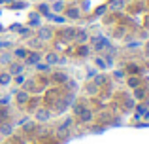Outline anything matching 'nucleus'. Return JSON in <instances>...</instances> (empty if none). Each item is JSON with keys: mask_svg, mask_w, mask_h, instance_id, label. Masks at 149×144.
<instances>
[{"mask_svg": "<svg viewBox=\"0 0 149 144\" xmlns=\"http://www.w3.org/2000/svg\"><path fill=\"white\" fill-rule=\"evenodd\" d=\"M127 85H128L130 89L140 87V78H138V76H128V78H127Z\"/></svg>", "mask_w": 149, "mask_h": 144, "instance_id": "nucleus-18", "label": "nucleus"}, {"mask_svg": "<svg viewBox=\"0 0 149 144\" xmlns=\"http://www.w3.org/2000/svg\"><path fill=\"white\" fill-rule=\"evenodd\" d=\"M11 2H15V0H6V4H11Z\"/></svg>", "mask_w": 149, "mask_h": 144, "instance_id": "nucleus-47", "label": "nucleus"}, {"mask_svg": "<svg viewBox=\"0 0 149 144\" xmlns=\"http://www.w3.org/2000/svg\"><path fill=\"white\" fill-rule=\"evenodd\" d=\"M146 108H149V99H146V104H143Z\"/></svg>", "mask_w": 149, "mask_h": 144, "instance_id": "nucleus-46", "label": "nucleus"}, {"mask_svg": "<svg viewBox=\"0 0 149 144\" xmlns=\"http://www.w3.org/2000/svg\"><path fill=\"white\" fill-rule=\"evenodd\" d=\"M125 106L130 110V108H134V106H136V100H134V99H127V100H125Z\"/></svg>", "mask_w": 149, "mask_h": 144, "instance_id": "nucleus-40", "label": "nucleus"}, {"mask_svg": "<svg viewBox=\"0 0 149 144\" xmlns=\"http://www.w3.org/2000/svg\"><path fill=\"white\" fill-rule=\"evenodd\" d=\"M123 6H125V2H123V0H113V2L109 4L108 8H111V10H121Z\"/></svg>", "mask_w": 149, "mask_h": 144, "instance_id": "nucleus-30", "label": "nucleus"}, {"mask_svg": "<svg viewBox=\"0 0 149 144\" xmlns=\"http://www.w3.org/2000/svg\"><path fill=\"white\" fill-rule=\"evenodd\" d=\"M10 42H0V49H2V48H10Z\"/></svg>", "mask_w": 149, "mask_h": 144, "instance_id": "nucleus-44", "label": "nucleus"}, {"mask_svg": "<svg viewBox=\"0 0 149 144\" xmlns=\"http://www.w3.org/2000/svg\"><path fill=\"white\" fill-rule=\"evenodd\" d=\"M42 15L38 13V11H30L29 13V25L34 27V29H38V27H42Z\"/></svg>", "mask_w": 149, "mask_h": 144, "instance_id": "nucleus-6", "label": "nucleus"}, {"mask_svg": "<svg viewBox=\"0 0 149 144\" xmlns=\"http://www.w3.org/2000/svg\"><path fill=\"white\" fill-rule=\"evenodd\" d=\"M45 63H47L49 67L58 65V53L57 51H47V53H45Z\"/></svg>", "mask_w": 149, "mask_h": 144, "instance_id": "nucleus-12", "label": "nucleus"}, {"mask_svg": "<svg viewBox=\"0 0 149 144\" xmlns=\"http://www.w3.org/2000/svg\"><path fill=\"white\" fill-rule=\"evenodd\" d=\"M79 10H81V11H91V0H83Z\"/></svg>", "mask_w": 149, "mask_h": 144, "instance_id": "nucleus-34", "label": "nucleus"}, {"mask_svg": "<svg viewBox=\"0 0 149 144\" xmlns=\"http://www.w3.org/2000/svg\"><path fill=\"white\" fill-rule=\"evenodd\" d=\"M34 118H36V122H40V123L49 122L51 119V112L47 110V108H38L36 114H34Z\"/></svg>", "mask_w": 149, "mask_h": 144, "instance_id": "nucleus-3", "label": "nucleus"}, {"mask_svg": "<svg viewBox=\"0 0 149 144\" xmlns=\"http://www.w3.org/2000/svg\"><path fill=\"white\" fill-rule=\"evenodd\" d=\"M6 118H8V110H6V108H0V123H2V122H6Z\"/></svg>", "mask_w": 149, "mask_h": 144, "instance_id": "nucleus-39", "label": "nucleus"}, {"mask_svg": "<svg viewBox=\"0 0 149 144\" xmlns=\"http://www.w3.org/2000/svg\"><path fill=\"white\" fill-rule=\"evenodd\" d=\"M0 4H6V0H0Z\"/></svg>", "mask_w": 149, "mask_h": 144, "instance_id": "nucleus-48", "label": "nucleus"}, {"mask_svg": "<svg viewBox=\"0 0 149 144\" xmlns=\"http://www.w3.org/2000/svg\"><path fill=\"white\" fill-rule=\"evenodd\" d=\"M106 11H108V6H100L98 10H96V15H104Z\"/></svg>", "mask_w": 149, "mask_h": 144, "instance_id": "nucleus-43", "label": "nucleus"}, {"mask_svg": "<svg viewBox=\"0 0 149 144\" xmlns=\"http://www.w3.org/2000/svg\"><path fill=\"white\" fill-rule=\"evenodd\" d=\"M64 85H66V89H68V91H77V81L76 80H66L64 81Z\"/></svg>", "mask_w": 149, "mask_h": 144, "instance_id": "nucleus-24", "label": "nucleus"}, {"mask_svg": "<svg viewBox=\"0 0 149 144\" xmlns=\"http://www.w3.org/2000/svg\"><path fill=\"white\" fill-rule=\"evenodd\" d=\"M96 74H98V68H89V70L85 72V80H93Z\"/></svg>", "mask_w": 149, "mask_h": 144, "instance_id": "nucleus-31", "label": "nucleus"}, {"mask_svg": "<svg viewBox=\"0 0 149 144\" xmlns=\"http://www.w3.org/2000/svg\"><path fill=\"white\" fill-rule=\"evenodd\" d=\"M87 38H89L87 30H76V38H74V40H77L79 44H83V42H87Z\"/></svg>", "mask_w": 149, "mask_h": 144, "instance_id": "nucleus-19", "label": "nucleus"}, {"mask_svg": "<svg viewBox=\"0 0 149 144\" xmlns=\"http://www.w3.org/2000/svg\"><path fill=\"white\" fill-rule=\"evenodd\" d=\"M19 34H21L23 38H25V36H30V29H21V27H19Z\"/></svg>", "mask_w": 149, "mask_h": 144, "instance_id": "nucleus-42", "label": "nucleus"}, {"mask_svg": "<svg viewBox=\"0 0 149 144\" xmlns=\"http://www.w3.org/2000/svg\"><path fill=\"white\" fill-rule=\"evenodd\" d=\"M8 68H10L8 72H10V74H11V78H13V76H17V74H23V68H25V67H23V63L11 61V63L8 65Z\"/></svg>", "mask_w": 149, "mask_h": 144, "instance_id": "nucleus-8", "label": "nucleus"}, {"mask_svg": "<svg viewBox=\"0 0 149 144\" xmlns=\"http://www.w3.org/2000/svg\"><path fill=\"white\" fill-rule=\"evenodd\" d=\"M64 17H66V19H79V17H81V10H79L77 6L64 8Z\"/></svg>", "mask_w": 149, "mask_h": 144, "instance_id": "nucleus-4", "label": "nucleus"}, {"mask_svg": "<svg viewBox=\"0 0 149 144\" xmlns=\"http://www.w3.org/2000/svg\"><path fill=\"white\" fill-rule=\"evenodd\" d=\"M2 30H4V27H2V25H0V32H2Z\"/></svg>", "mask_w": 149, "mask_h": 144, "instance_id": "nucleus-49", "label": "nucleus"}, {"mask_svg": "<svg viewBox=\"0 0 149 144\" xmlns=\"http://www.w3.org/2000/svg\"><path fill=\"white\" fill-rule=\"evenodd\" d=\"M64 0H55L53 4H51V11H53V13H62V11H64Z\"/></svg>", "mask_w": 149, "mask_h": 144, "instance_id": "nucleus-14", "label": "nucleus"}, {"mask_svg": "<svg viewBox=\"0 0 149 144\" xmlns=\"http://www.w3.org/2000/svg\"><path fill=\"white\" fill-rule=\"evenodd\" d=\"M76 30L77 29H74V27H64V29L61 30V32H58V36L62 38V40H74V38H76Z\"/></svg>", "mask_w": 149, "mask_h": 144, "instance_id": "nucleus-5", "label": "nucleus"}, {"mask_svg": "<svg viewBox=\"0 0 149 144\" xmlns=\"http://www.w3.org/2000/svg\"><path fill=\"white\" fill-rule=\"evenodd\" d=\"M36 11L42 15V17H45L47 13H51V6H49L47 2H40V4H38V10H36Z\"/></svg>", "mask_w": 149, "mask_h": 144, "instance_id": "nucleus-16", "label": "nucleus"}, {"mask_svg": "<svg viewBox=\"0 0 149 144\" xmlns=\"http://www.w3.org/2000/svg\"><path fill=\"white\" fill-rule=\"evenodd\" d=\"M51 80H53L55 84H64V81H66V80H70V78H68V74H66V72L57 70V72L51 74Z\"/></svg>", "mask_w": 149, "mask_h": 144, "instance_id": "nucleus-11", "label": "nucleus"}, {"mask_svg": "<svg viewBox=\"0 0 149 144\" xmlns=\"http://www.w3.org/2000/svg\"><path fill=\"white\" fill-rule=\"evenodd\" d=\"M136 108V119H140L143 116V112H146V106L143 104H138V106H134Z\"/></svg>", "mask_w": 149, "mask_h": 144, "instance_id": "nucleus-32", "label": "nucleus"}, {"mask_svg": "<svg viewBox=\"0 0 149 144\" xmlns=\"http://www.w3.org/2000/svg\"><path fill=\"white\" fill-rule=\"evenodd\" d=\"M127 72L138 74V72H140V67H138V65H127Z\"/></svg>", "mask_w": 149, "mask_h": 144, "instance_id": "nucleus-35", "label": "nucleus"}, {"mask_svg": "<svg viewBox=\"0 0 149 144\" xmlns=\"http://www.w3.org/2000/svg\"><path fill=\"white\" fill-rule=\"evenodd\" d=\"M91 44H93V49H95L96 53H104L106 49L109 48V40L106 36H102V34H96V36L91 38Z\"/></svg>", "mask_w": 149, "mask_h": 144, "instance_id": "nucleus-1", "label": "nucleus"}, {"mask_svg": "<svg viewBox=\"0 0 149 144\" xmlns=\"http://www.w3.org/2000/svg\"><path fill=\"white\" fill-rule=\"evenodd\" d=\"M11 81H13V78H11L10 72L0 70V87H8V85H11Z\"/></svg>", "mask_w": 149, "mask_h": 144, "instance_id": "nucleus-10", "label": "nucleus"}, {"mask_svg": "<svg viewBox=\"0 0 149 144\" xmlns=\"http://www.w3.org/2000/svg\"><path fill=\"white\" fill-rule=\"evenodd\" d=\"M34 67H36V70H38V72H49V70H51L49 65H47V63H42V61H40V63H36Z\"/></svg>", "mask_w": 149, "mask_h": 144, "instance_id": "nucleus-25", "label": "nucleus"}, {"mask_svg": "<svg viewBox=\"0 0 149 144\" xmlns=\"http://www.w3.org/2000/svg\"><path fill=\"white\" fill-rule=\"evenodd\" d=\"M146 97V89L143 87H136L134 93H132V99H143Z\"/></svg>", "mask_w": 149, "mask_h": 144, "instance_id": "nucleus-27", "label": "nucleus"}, {"mask_svg": "<svg viewBox=\"0 0 149 144\" xmlns=\"http://www.w3.org/2000/svg\"><path fill=\"white\" fill-rule=\"evenodd\" d=\"M11 61H13V55H11V51L0 53V65H10Z\"/></svg>", "mask_w": 149, "mask_h": 144, "instance_id": "nucleus-17", "label": "nucleus"}, {"mask_svg": "<svg viewBox=\"0 0 149 144\" xmlns=\"http://www.w3.org/2000/svg\"><path fill=\"white\" fill-rule=\"evenodd\" d=\"M79 118H81V122H93V112L89 110V108H85L79 114Z\"/></svg>", "mask_w": 149, "mask_h": 144, "instance_id": "nucleus-21", "label": "nucleus"}, {"mask_svg": "<svg viewBox=\"0 0 149 144\" xmlns=\"http://www.w3.org/2000/svg\"><path fill=\"white\" fill-rule=\"evenodd\" d=\"M13 80H15V84H17V85H23V81H25V76H23V74H17V76H13Z\"/></svg>", "mask_w": 149, "mask_h": 144, "instance_id": "nucleus-41", "label": "nucleus"}, {"mask_svg": "<svg viewBox=\"0 0 149 144\" xmlns=\"http://www.w3.org/2000/svg\"><path fill=\"white\" fill-rule=\"evenodd\" d=\"M93 84H96L98 87H100V85H104L106 84V76H104V74H96V76L93 78Z\"/></svg>", "mask_w": 149, "mask_h": 144, "instance_id": "nucleus-28", "label": "nucleus"}, {"mask_svg": "<svg viewBox=\"0 0 149 144\" xmlns=\"http://www.w3.org/2000/svg\"><path fill=\"white\" fill-rule=\"evenodd\" d=\"M11 55H13L17 61H25V57L29 55V48H15Z\"/></svg>", "mask_w": 149, "mask_h": 144, "instance_id": "nucleus-13", "label": "nucleus"}, {"mask_svg": "<svg viewBox=\"0 0 149 144\" xmlns=\"http://www.w3.org/2000/svg\"><path fill=\"white\" fill-rule=\"evenodd\" d=\"M36 38L40 42H49V40H53V38H55V30L51 29V27H47V25H42V27H38Z\"/></svg>", "mask_w": 149, "mask_h": 144, "instance_id": "nucleus-2", "label": "nucleus"}, {"mask_svg": "<svg viewBox=\"0 0 149 144\" xmlns=\"http://www.w3.org/2000/svg\"><path fill=\"white\" fill-rule=\"evenodd\" d=\"M85 95H96L98 93V85L96 84H89V85H85Z\"/></svg>", "mask_w": 149, "mask_h": 144, "instance_id": "nucleus-20", "label": "nucleus"}, {"mask_svg": "<svg viewBox=\"0 0 149 144\" xmlns=\"http://www.w3.org/2000/svg\"><path fill=\"white\" fill-rule=\"evenodd\" d=\"M10 103H11V95H6V97L0 99V106H8Z\"/></svg>", "mask_w": 149, "mask_h": 144, "instance_id": "nucleus-36", "label": "nucleus"}, {"mask_svg": "<svg viewBox=\"0 0 149 144\" xmlns=\"http://www.w3.org/2000/svg\"><path fill=\"white\" fill-rule=\"evenodd\" d=\"M0 135H2V137H10V135H13V123H11V122H2V123H0Z\"/></svg>", "mask_w": 149, "mask_h": 144, "instance_id": "nucleus-9", "label": "nucleus"}, {"mask_svg": "<svg viewBox=\"0 0 149 144\" xmlns=\"http://www.w3.org/2000/svg\"><path fill=\"white\" fill-rule=\"evenodd\" d=\"M10 6H11V10H23V8H26L29 4L23 2V0H15V2H11Z\"/></svg>", "mask_w": 149, "mask_h": 144, "instance_id": "nucleus-26", "label": "nucleus"}, {"mask_svg": "<svg viewBox=\"0 0 149 144\" xmlns=\"http://www.w3.org/2000/svg\"><path fill=\"white\" fill-rule=\"evenodd\" d=\"M85 108H87V106H83V104H74V114H77V116H79L81 112L85 110Z\"/></svg>", "mask_w": 149, "mask_h": 144, "instance_id": "nucleus-37", "label": "nucleus"}, {"mask_svg": "<svg viewBox=\"0 0 149 144\" xmlns=\"http://www.w3.org/2000/svg\"><path fill=\"white\" fill-rule=\"evenodd\" d=\"M0 13H2V11H0Z\"/></svg>", "mask_w": 149, "mask_h": 144, "instance_id": "nucleus-50", "label": "nucleus"}, {"mask_svg": "<svg viewBox=\"0 0 149 144\" xmlns=\"http://www.w3.org/2000/svg\"><path fill=\"white\" fill-rule=\"evenodd\" d=\"M42 61V51H29V55L25 57V65H36Z\"/></svg>", "mask_w": 149, "mask_h": 144, "instance_id": "nucleus-7", "label": "nucleus"}, {"mask_svg": "<svg viewBox=\"0 0 149 144\" xmlns=\"http://www.w3.org/2000/svg\"><path fill=\"white\" fill-rule=\"evenodd\" d=\"M15 99H17V103H19V104H25V103H29L30 97H29V93H26L25 89H19V91L15 93Z\"/></svg>", "mask_w": 149, "mask_h": 144, "instance_id": "nucleus-15", "label": "nucleus"}, {"mask_svg": "<svg viewBox=\"0 0 149 144\" xmlns=\"http://www.w3.org/2000/svg\"><path fill=\"white\" fill-rule=\"evenodd\" d=\"M95 65H96V68H102V70L109 68V67H108V63L104 61V57H95Z\"/></svg>", "mask_w": 149, "mask_h": 144, "instance_id": "nucleus-22", "label": "nucleus"}, {"mask_svg": "<svg viewBox=\"0 0 149 144\" xmlns=\"http://www.w3.org/2000/svg\"><path fill=\"white\" fill-rule=\"evenodd\" d=\"M89 53H91V48H89V46H87V48H85V46H83V48H79V55L81 57H87Z\"/></svg>", "mask_w": 149, "mask_h": 144, "instance_id": "nucleus-38", "label": "nucleus"}, {"mask_svg": "<svg viewBox=\"0 0 149 144\" xmlns=\"http://www.w3.org/2000/svg\"><path fill=\"white\" fill-rule=\"evenodd\" d=\"M42 44H44V42H40L36 36H32L29 40V46H30V48H34V51H38V48H42Z\"/></svg>", "mask_w": 149, "mask_h": 144, "instance_id": "nucleus-23", "label": "nucleus"}, {"mask_svg": "<svg viewBox=\"0 0 149 144\" xmlns=\"http://www.w3.org/2000/svg\"><path fill=\"white\" fill-rule=\"evenodd\" d=\"M140 46H142V42H140V40H132V42L128 40L127 42V48L128 49H136V48H140Z\"/></svg>", "mask_w": 149, "mask_h": 144, "instance_id": "nucleus-33", "label": "nucleus"}, {"mask_svg": "<svg viewBox=\"0 0 149 144\" xmlns=\"http://www.w3.org/2000/svg\"><path fill=\"white\" fill-rule=\"evenodd\" d=\"M113 78H115V80H125V78H127V72H125L123 68H117V70H113Z\"/></svg>", "mask_w": 149, "mask_h": 144, "instance_id": "nucleus-29", "label": "nucleus"}, {"mask_svg": "<svg viewBox=\"0 0 149 144\" xmlns=\"http://www.w3.org/2000/svg\"><path fill=\"white\" fill-rule=\"evenodd\" d=\"M143 51H146V57H149V42L143 46Z\"/></svg>", "mask_w": 149, "mask_h": 144, "instance_id": "nucleus-45", "label": "nucleus"}]
</instances>
